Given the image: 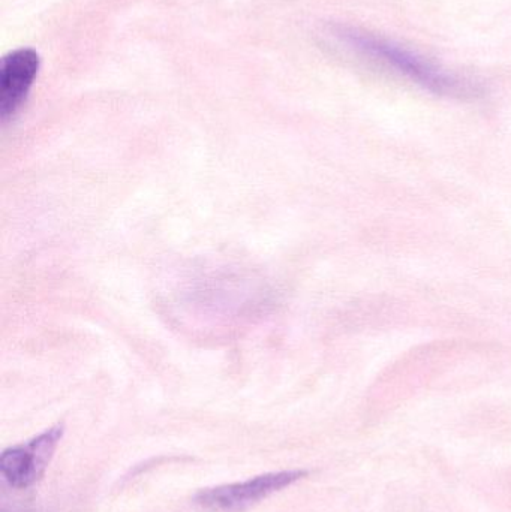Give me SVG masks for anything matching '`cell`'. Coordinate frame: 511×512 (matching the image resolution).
I'll return each mask as SVG.
<instances>
[{"instance_id":"1","label":"cell","mask_w":511,"mask_h":512,"mask_svg":"<svg viewBox=\"0 0 511 512\" xmlns=\"http://www.w3.org/2000/svg\"><path fill=\"white\" fill-rule=\"evenodd\" d=\"M330 33L375 65L396 72L435 95L467 99L477 98L482 93L479 84L459 77L426 57L374 33L341 24L333 26Z\"/></svg>"},{"instance_id":"2","label":"cell","mask_w":511,"mask_h":512,"mask_svg":"<svg viewBox=\"0 0 511 512\" xmlns=\"http://www.w3.org/2000/svg\"><path fill=\"white\" fill-rule=\"evenodd\" d=\"M306 477L305 471H284L251 478L245 483L201 490L195 504L209 512H240Z\"/></svg>"},{"instance_id":"3","label":"cell","mask_w":511,"mask_h":512,"mask_svg":"<svg viewBox=\"0 0 511 512\" xmlns=\"http://www.w3.org/2000/svg\"><path fill=\"white\" fill-rule=\"evenodd\" d=\"M63 436V426L51 427L32 441L9 448L0 456V472L15 489H27L44 475Z\"/></svg>"},{"instance_id":"4","label":"cell","mask_w":511,"mask_h":512,"mask_svg":"<svg viewBox=\"0 0 511 512\" xmlns=\"http://www.w3.org/2000/svg\"><path fill=\"white\" fill-rule=\"evenodd\" d=\"M39 54L20 48L0 62V120L6 122L23 104L39 71Z\"/></svg>"}]
</instances>
